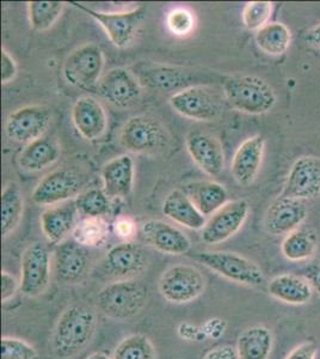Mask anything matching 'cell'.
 <instances>
[{
  "mask_svg": "<svg viewBox=\"0 0 320 359\" xmlns=\"http://www.w3.org/2000/svg\"><path fill=\"white\" fill-rule=\"evenodd\" d=\"M97 318L85 306L74 304L62 311L52 335V350L57 358L69 359L79 355L94 339Z\"/></svg>",
  "mask_w": 320,
  "mask_h": 359,
  "instance_id": "1",
  "label": "cell"
},
{
  "mask_svg": "<svg viewBox=\"0 0 320 359\" xmlns=\"http://www.w3.org/2000/svg\"><path fill=\"white\" fill-rule=\"evenodd\" d=\"M223 96L228 104L249 115H262L276 104V94L270 84L256 76H232L223 79Z\"/></svg>",
  "mask_w": 320,
  "mask_h": 359,
  "instance_id": "2",
  "label": "cell"
},
{
  "mask_svg": "<svg viewBox=\"0 0 320 359\" xmlns=\"http://www.w3.org/2000/svg\"><path fill=\"white\" fill-rule=\"evenodd\" d=\"M148 301V290L141 283L116 280L104 286L96 297L98 311L106 318L126 321L141 313Z\"/></svg>",
  "mask_w": 320,
  "mask_h": 359,
  "instance_id": "3",
  "label": "cell"
},
{
  "mask_svg": "<svg viewBox=\"0 0 320 359\" xmlns=\"http://www.w3.org/2000/svg\"><path fill=\"white\" fill-rule=\"evenodd\" d=\"M170 133L159 120L137 115L127 120L120 132V142L127 151L140 155H159L170 143Z\"/></svg>",
  "mask_w": 320,
  "mask_h": 359,
  "instance_id": "4",
  "label": "cell"
},
{
  "mask_svg": "<svg viewBox=\"0 0 320 359\" xmlns=\"http://www.w3.org/2000/svg\"><path fill=\"white\" fill-rule=\"evenodd\" d=\"M190 257L215 273L240 285L260 287L267 282L260 266L239 254L231 252H201L193 254Z\"/></svg>",
  "mask_w": 320,
  "mask_h": 359,
  "instance_id": "5",
  "label": "cell"
},
{
  "mask_svg": "<svg viewBox=\"0 0 320 359\" xmlns=\"http://www.w3.org/2000/svg\"><path fill=\"white\" fill-rule=\"evenodd\" d=\"M158 287L167 302L187 304L204 292L206 278L197 267L179 264L171 266L162 274Z\"/></svg>",
  "mask_w": 320,
  "mask_h": 359,
  "instance_id": "6",
  "label": "cell"
},
{
  "mask_svg": "<svg viewBox=\"0 0 320 359\" xmlns=\"http://www.w3.org/2000/svg\"><path fill=\"white\" fill-rule=\"evenodd\" d=\"M106 59L99 46L96 43H85L74 49L66 57L62 74L71 86L79 89L89 90L97 88L104 69Z\"/></svg>",
  "mask_w": 320,
  "mask_h": 359,
  "instance_id": "7",
  "label": "cell"
},
{
  "mask_svg": "<svg viewBox=\"0 0 320 359\" xmlns=\"http://www.w3.org/2000/svg\"><path fill=\"white\" fill-rule=\"evenodd\" d=\"M76 8L92 17L102 28L104 29L106 36L118 48H126L132 43L138 33L144 18L146 17V6H139L130 11L122 13H103L79 3H72Z\"/></svg>",
  "mask_w": 320,
  "mask_h": 359,
  "instance_id": "8",
  "label": "cell"
},
{
  "mask_svg": "<svg viewBox=\"0 0 320 359\" xmlns=\"http://www.w3.org/2000/svg\"><path fill=\"white\" fill-rule=\"evenodd\" d=\"M215 90L208 86H196L174 93L170 104L176 113L196 121H213L219 116L223 102Z\"/></svg>",
  "mask_w": 320,
  "mask_h": 359,
  "instance_id": "9",
  "label": "cell"
},
{
  "mask_svg": "<svg viewBox=\"0 0 320 359\" xmlns=\"http://www.w3.org/2000/svg\"><path fill=\"white\" fill-rule=\"evenodd\" d=\"M52 276V255L42 243L25 249L20 262V290L28 297H37L48 289Z\"/></svg>",
  "mask_w": 320,
  "mask_h": 359,
  "instance_id": "10",
  "label": "cell"
},
{
  "mask_svg": "<svg viewBox=\"0 0 320 359\" xmlns=\"http://www.w3.org/2000/svg\"><path fill=\"white\" fill-rule=\"evenodd\" d=\"M52 121V111L47 106L34 104L22 107L8 115L5 133L15 143H33L42 138Z\"/></svg>",
  "mask_w": 320,
  "mask_h": 359,
  "instance_id": "11",
  "label": "cell"
},
{
  "mask_svg": "<svg viewBox=\"0 0 320 359\" xmlns=\"http://www.w3.org/2000/svg\"><path fill=\"white\" fill-rule=\"evenodd\" d=\"M97 94L118 108H130L141 100V83L137 74L125 67H115L103 74L98 82Z\"/></svg>",
  "mask_w": 320,
  "mask_h": 359,
  "instance_id": "12",
  "label": "cell"
},
{
  "mask_svg": "<svg viewBox=\"0 0 320 359\" xmlns=\"http://www.w3.org/2000/svg\"><path fill=\"white\" fill-rule=\"evenodd\" d=\"M52 267L57 282L66 285L79 284L89 273V249L74 240L61 242L54 249Z\"/></svg>",
  "mask_w": 320,
  "mask_h": 359,
  "instance_id": "13",
  "label": "cell"
},
{
  "mask_svg": "<svg viewBox=\"0 0 320 359\" xmlns=\"http://www.w3.org/2000/svg\"><path fill=\"white\" fill-rule=\"evenodd\" d=\"M84 184L83 176L74 169H57L41 179L34 189L33 201L39 205L61 204L77 198Z\"/></svg>",
  "mask_w": 320,
  "mask_h": 359,
  "instance_id": "14",
  "label": "cell"
},
{
  "mask_svg": "<svg viewBox=\"0 0 320 359\" xmlns=\"http://www.w3.org/2000/svg\"><path fill=\"white\" fill-rule=\"evenodd\" d=\"M148 255L142 245L125 242L113 245L102 260V269L109 277L118 280H130L147 269Z\"/></svg>",
  "mask_w": 320,
  "mask_h": 359,
  "instance_id": "15",
  "label": "cell"
},
{
  "mask_svg": "<svg viewBox=\"0 0 320 359\" xmlns=\"http://www.w3.org/2000/svg\"><path fill=\"white\" fill-rule=\"evenodd\" d=\"M249 211V204L243 199L223 205L203 226L202 241L206 245H219L235 236L243 228Z\"/></svg>",
  "mask_w": 320,
  "mask_h": 359,
  "instance_id": "16",
  "label": "cell"
},
{
  "mask_svg": "<svg viewBox=\"0 0 320 359\" xmlns=\"http://www.w3.org/2000/svg\"><path fill=\"white\" fill-rule=\"evenodd\" d=\"M281 194L301 201L316 199L320 196L319 161L312 156L296 159Z\"/></svg>",
  "mask_w": 320,
  "mask_h": 359,
  "instance_id": "17",
  "label": "cell"
},
{
  "mask_svg": "<svg viewBox=\"0 0 320 359\" xmlns=\"http://www.w3.org/2000/svg\"><path fill=\"white\" fill-rule=\"evenodd\" d=\"M202 76L203 72L200 71L167 65L150 66L138 74L139 81H141L140 83L159 91H182L191 86H208L202 82L207 78H202Z\"/></svg>",
  "mask_w": 320,
  "mask_h": 359,
  "instance_id": "18",
  "label": "cell"
},
{
  "mask_svg": "<svg viewBox=\"0 0 320 359\" xmlns=\"http://www.w3.org/2000/svg\"><path fill=\"white\" fill-rule=\"evenodd\" d=\"M307 212L305 201L281 194L267 208L264 216V229L272 236H287L288 233L300 228L307 218Z\"/></svg>",
  "mask_w": 320,
  "mask_h": 359,
  "instance_id": "19",
  "label": "cell"
},
{
  "mask_svg": "<svg viewBox=\"0 0 320 359\" xmlns=\"http://www.w3.org/2000/svg\"><path fill=\"white\" fill-rule=\"evenodd\" d=\"M186 147L196 165L209 176L223 172L225 155L219 139L202 131H191L186 138Z\"/></svg>",
  "mask_w": 320,
  "mask_h": 359,
  "instance_id": "20",
  "label": "cell"
},
{
  "mask_svg": "<svg viewBox=\"0 0 320 359\" xmlns=\"http://www.w3.org/2000/svg\"><path fill=\"white\" fill-rule=\"evenodd\" d=\"M265 138L264 135H252L245 139L235 150L232 158L231 172L237 184L247 187L253 184L263 162Z\"/></svg>",
  "mask_w": 320,
  "mask_h": 359,
  "instance_id": "21",
  "label": "cell"
},
{
  "mask_svg": "<svg viewBox=\"0 0 320 359\" xmlns=\"http://www.w3.org/2000/svg\"><path fill=\"white\" fill-rule=\"evenodd\" d=\"M71 116L78 133L89 142L102 138L108 128L106 109L99 101L91 96L78 98Z\"/></svg>",
  "mask_w": 320,
  "mask_h": 359,
  "instance_id": "22",
  "label": "cell"
},
{
  "mask_svg": "<svg viewBox=\"0 0 320 359\" xmlns=\"http://www.w3.org/2000/svg\"><path fill=\"white\" fill-rule=\"evenodd\" d=\"M144 240L152 248L169 255H183L191 248V242L186 233L165 222L151 219L142 224Z\"/></svg>",
  "mask_w": 320,
  "mask_h": 359,
  "instance_id": "23",
  "label": "cell"
},
{
  "mask_svg": "<svg viewBox=\"0 0 320 359\" xmlns=\"http://www.w3.org/2000/svg\"><path fill=\"white\" fill-rule=\"evenodd\" d=\"M103 191L109 198H127L133 191L134 162L128 155L110 159L102 169Z\"/></svg>",
  "mask_w": 320,
  "mask_h": 359,
  "instance_id": "24",
  "label": "cell"
},
{
  "mask_svg": "<svg viewBox=\"0 0 320 359\" xmlns=\"http://www.w3.org/2000/svg\"><path fill=\"white\" fill-rule=\"evenodd\" d=\"M78 210L74 201L47 208L41 216V229L46 238L52 243L64 242L76 228Z\"/></svg>",
  "mask_w": 320,
  "mask_h": 359,
  "instance_id": "25",
  "label": "cell"
},
{
  "mask_svg": "<svg viewBox=\"0 0 320 359\" xmlns=\"http://www.w3.org/2000/svg\"><path fill=\"white\" fill-rule=\"evenodd\" d=\"M267 292L280 302L291 306H302L311 301L312 286L300 276L280 274L267 283Z\"/></svg>",
  "mask_w": 320,
  "mask_h": 359,
  "instance_id": "26",
  "label": "cell"
},
{
  "mask_svg": "<svg viewBox=\"0 0 320 359\" xmlns=\"http://www.w3.org/2000/svg\"><path fill=\"white\" fill-rule=\"evenodd\" d=\"M162 213L177 224L191 230H200L206 225V217L200 212L190 198L181 189L167 194L162 203Z\"/></svg>",
  "mask_w": 320,
  "mask_h": 359,
  "instance_id": "27",
  "label": "cell"
},
{
  "mask_svg": "<svg viewBox=\"0 0 320 359\" xmlns=\"http://www.w3.org/2000/svg\"><path fill=\"white\" fill-rule=\"evenodd\" d=\"M61 149L59 144L50 137H42L33 143L28 144L18 156L20 169L28 172L45 170L53 165L60 158Z\"/></svg>",
  "mask_w": 320,
  "mask_h": 359,
  "instance_id": "28",
  "label": "cell"
},
{
  "mask_svg": "<svg viewBox=\"0 0 320 359\" xmlns=\"http://www.w3.org/2000/svg\"><path fill=\"white\" fill-rule=\"evenodd\" d=\"M200 212L204 217L213 216L227 204L226 188L214 181H195L184 186V191Z\"/></svg>",
  "mask_w": 320,
  "mask_h": 359,
  "instance_id": "29",
  "label": "cell"
},
{
  "mask_svg": "<svg viewBox=\"0 0 320 359\" xmlns=\"http://www.w3.org/2000/svg\"><path fill=\"white\" fill-rule=\"evenodd\" d=\"M272 346L274 335L267 327H249L238 338L237 352L239 359H269Z\"/></svg>",
  "mask_w": 320,
  "mask_h": 359,
  "instance_id": "30",
  "label": "cell"
},
{
  "mask_svg": "<svg viewBox=\"0 0 320 359\" xmlns=\"http://www.w3.org/2000/svg\"><path fill=\"white\" fill-rule=\"evenodd\" d=\"M318 250V236L312 229L299 228L288 233L281 245V252L289 262H306Z\"/></svg>",
  "mask_w": 320,
  "mask_h": 359,
  "instance_id": "31",
  "label": "cell"
},
{
  "mask_svg": "<svg viewBox=\"0 0 320 359\" xmlns=\"http://www.w3.org/2000/svg\"><path fill=\"white\" fill-rule=\"evenodd\" d=\"M255 40L263 53L272 57H280L289 48L292 34L284 23L269 22L263 28L256 32Z\"/></svg>",
  "mask_w": 320,
  "mask_h": 359,
  "instance_id": "32",
  "label": "cell"
},
{
  "mask_svg": "<svg viewBox=\"0 0 320 359\" xmlns=\"http://www.w3.org/2000/svg\"><path fill=\"white\" fill-rule=\"evenodd\" d=\"M23 194L20 184L8 182L1 192V235L8 237L20 224L23 215Z\"/></svg>",
  "mask_w": 320,
  "mask_h": 359,
  "instance_id": "33",
  "label": "cell"
},
{
  "mask_svg": "<svg viewBox=\"0 0 320 359\" xmlns=\"http://www.w3.org/2000/svg\"><path fill=\"white\" fill-rule=\"evenodd\" d=\"M74 240L78 243L89 247H99L109 236V226L104 218L86 217L78 222L74 230Z\"/></svg>",
  "mask_w": 320,
  "mask_h": 359,
  "instance_id": "34",
  "label": "cell"
},
{
  "mask_svg": "<svg viewBox=\"0 0 320 359\" xmlns=\"http://www.w3.org/2000/svg\"><path fill=\"white\" fill-rule=\"evenodd\" d=\"M65 4L62 1H29V22L34 30L52 28L60 18Z\"/></svg>",
  "mask_w": 320,
  "mask_h": 359,
  "instance_id": "35",
  "label": "cell"
},
{
  "mask_svg": "<svg viewBox=\"0 0 320 359\" xmlns=\"http://www.w3.org/2000/svg\"><path fill=\"white\" fill-rule=\"evenodd\" d=\"M113 359H157V351L146 335L138 333L127 337L118 344Z\"/></svg>",
  "mask_w": 320,
  "mask_h": 359,
  "instance_id": "36",
  "label": "cell"
},
{
  "mask_svg": "<svg viewBox=\"0 0 320 359\" xmlns=\"http://www.w3.org/2000/svg\"><path fill=\"white\" fill-rule=\"evenodd\" d=\"M78 213L86 217L103 218L110 212L109 196L101 188H91L81 192L74 201Z\"/></svg>",
  "mask_w": 320,
  "mask_h": 359,
  "instance_id": "37",
  "label": "cell"
},
{
  "mask_svg": "<svg viewBox=\"0 0 320 359\" xmlns=\"http://www.w3.org/2000/svg\"><path fill=\"white\" fill-rule=\"evenodd\" d=\"M272 13V4L269 1H250L245 5L243 13V23L247 30L258 32L267 25Z\"/></svg>",
  "mask_w": 320,
  "mask_h": 359,
  "instance_id": "38",
  "label": "cell"
},
{
  "mask_svg": "<svg viewBox=\"0 0 320 359\" xmlns=\"http://www.w3.org/2000/svg\"><path fill=\"white\" fill-rule=\"evenodd\" d=\"M37 352L30 344L13 337L1 339V359H35Z\"/></svg>",
  "mask_w": 320,
  "mask_h": 359,
  "instance_id": "39",
  "label": "cell"
},
{
  "mask_svg": "<svg viewBox=\"0 0 320 359\" xmlns=\"http://www.w3.org/2000/svg\"><path fill=\"white\" fill-rule=\"evenodd\" d=\"M167 25L176 36H187L194 30L195 18L187 8H174L167 15Z\"/></svg>",
  "mask_w": 320,
  "mask_h": 359,
  "instance_id": "40",
  "label": "cell"
},
{
  "mask_svg": "<svg viewBox=\"0 0 320 359\" xmlns=\"http://www.w3.org/2000/svg\"><path fill=\"white\" fill-rule=\"evenodd\" d=\"M18 67L13 55L6 49H1V82L3 84L13 82L16 78Z\"/></svg>",
  "mask_w": 320,
  "mask_h": 359,
  "instance_id": "41",
  "label": "cell"
},
{
  "mask_svg": "<svg viewBox=\"0 0 320 359\" xmlns=\"http://www.w3.org/2000/svg\"><path fill=\"white\" fill-rule=\"evenodd\" d=\"M318 355V345L314 341H305L293 348L286 359H316Z\"/></svg>",
  "mask_w": 320,
  "mask_h": 359,
  "instance_id": "42",
  "label": "cell"
},
{
  "mask_svg": "<svg viewBox=\"0 0 320 359\" xmlns=\"http://www.w3.org/2000/svg\"><path fill=\"white\" fill-rule=\"evenodd\" d=\"M18 287L20 285H18L16 278L6 271H3L1 272V301L3 302L10 301L16 294Z\"/></svg>",
  "mask_w": 320,
  "mask_h": 359,
  "instance_id": "43",
  "label": "cell"
},
{
  "mask_svg": "<svg viewBox=\"0 0 320 359\" xmlns=\"http://www.w3.org/2000/svg\"><path fill=\"white\" fill-rule=\"evenodd\" d=\"M113 229L118 237L125 238V240H130L137 233V225L134 223L133 219H130L128 217L118 218V221L113 223Z\"/></svg>",
  "mask_w": 320,
  "mask_h": 359,
  "instance_id": "44",
  "label": "cell"
},
{
  "mask_svg": "<svg viewBox=\"0 0 320 359\" xmlns=\"http://www.w3.org/2000/svg\"><path fill=\"white\" fill-rule=\"evenodd\" d=\"M203 359H239L237 348L230 345L218 346L208 352Z\"/></svg>",
  "mask_w": 320,
  "mask_h": 359,
  "instance_id": "45",
  "label": "cell"
},
{
  "mask_svg": "<svg viewBox=\"0 0 320 359\" xmlns=\"http://www.w3.org/2000/svg\"><path fill=\"white\" fill-rule=\"evenodd\" d=\"M304 278L312 286L313 291L320 294V262H314L304 271Z\"/></svg>",
  "mask_w": 320,
  "mask_h": 359,
  "instance_id": "46",
  "label": "cell"
},
{
  "mask_svg": "<svg viewBox=\"0 0 320 359\" xmlns=\"http://www.w3.org/2000/svg\"><path fill=\"white\" fill-rule=\"evenodd\" d=\"M305 41L314 48L320 49V23L314 25L313 28L308 30L307 33L305 34Z\"/></svg>",
  "mask_w": 320,
  "mask_h": 359,
  "instance_id": "47",
  "label": "cell"
},
{
  "mask_svg": "<svg viewBox=\"0 0 320 359\" xmlns=\"http://www.w3.org/2000/svg\"><path fill=\"white\" fill-rule=\"evenodd\" d=\"M86 359H113L109 358L108 355H104V353H101V352H96V353H92V355H90L89 357Z\"/></svg>",
  "mask_w": 320,
  "mask_h": 359,
  "instance_id": "48",
  "label": "cell"
}]
</instances>
